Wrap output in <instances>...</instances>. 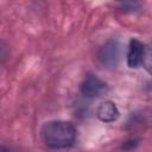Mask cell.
Masks as SVG:
<instances>
[{
    "label": "cell",
    "mask_w": 152,
    "mask_h": 152,
    "mask_svg": "<svg viewBox=\"0 0 152 152\" xmlns=\"http://www.w3.org/2000/svg\"><path fill=\"white\" fill-rule=\"evenodd\" d=\"M40 137L43 142L50 148H66L75 142L76 128L69 121L52 120L42 126Z\"/></svg>",
    "instance_id": "cell-1"
},
{
    "label": "cell",
    "mask_w": 152,
    "mask_h": 152,
    "mask_svg": "<svg viewBox=\"0 0 152 152\" xmlns=\"http://www.w3.org/2000/svg\"><path fill=\"white\" fill-rule=\"evenodd\" d=\"M120 56H121V45L115 39L107 40L97 52V58L100 63L107 68L115 66L120 61Z\"/></svg>",
    "instance_id": "cell-2"
},
{
    "label": "cell",
    "mask_w": 152,
    "mask_h": 152,
    "mask_svg": "<svg viewBox=\"0 0 152 152\" xmlns=\"http://www.w3.org/2000/svg\"><path fill=\"white\" fill-rule=\"evenodd\" d=\"M107 90L106 83L94 74H87L81 83V93L83 96L93 99L101 96Z\"/></svg>",
    "instance_id": "cell-3"
},
{
    "label": "cell",
    "mask_w": 152,
    "mask_h": 152,
    "mask_svg": "<svg viewBox=\"0 0 152 152\" xmlns=\"http://www.w3.org/2000/svg\"><path fill=\"white\" fill-rule=\"evenodd\" d=\"M144 52H145V45L135 38L131 39L129 48H128V53H127V65L129 68L140 66L142 64Z\"/></svg>",
    "instance_id": "cell-4"
},
{
    "label": "cell",
    "mask_w": 152,
    "mask_h": 152,
    "mask_svg": "<svg viewBox=\"0 0 152 152\" xmlns=\"http://www.w3.org/2000/svg\"><path fill=\"white\" fill-rule=\"evenodd\" d=\"M119 114L116 104L110 100L103 101L96 110V115L102 122H113L119 118Z\"/></svg>",
    "instance_id": "cell-5"
},
{
    "label": "cell",
    "mask_w": 152,
    "mask_h": 152,
    "mask_svg": "<svg viewBox=\"0 0 152 152\" xmlns=\"http://www.w3.org/2000/svg\"><path fill=\"white\" fill-rule=\"evenodd\" d=\"M142 65L152 75V44L145 46V52H144V58H142Z\"/></svg>",
    "instance_id": "cell-6"
},
{
    "label": "cell",
    "mask_w": 152,
    "mask_h": 152,
    "mask_svg": "<svg viewBox=\"0 0 152 152\" xmlns=\"http://www.w3.org/2000/svg\"><path fill=\"white\" fill-rule=\"evenodd\" d=\"M120 7L125 11V12H134L137 10H139L140 7V4L139 2H122L120 4Z\"/></svg>",
    "instance_id": "cell-7"
},
{
    "label": "cell",
    "mask_w": 152,
    "mask_h": 152,
    "mask_svg": "<svg viewBox=\"0 0 152 152\" xmlns=\"http://www.w3.org/2000/svg\"><path fill=\"white\" fill-rule=\"evenodd\" d=\"M137 140H127V141H125L124 142V145H122V148H125V150H132V148H134L135 146H137Z\"/></svg>",
    "instance_id": "cell-8"
}]
</instances>
